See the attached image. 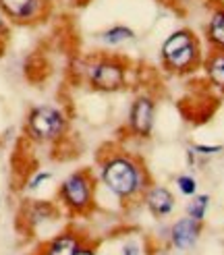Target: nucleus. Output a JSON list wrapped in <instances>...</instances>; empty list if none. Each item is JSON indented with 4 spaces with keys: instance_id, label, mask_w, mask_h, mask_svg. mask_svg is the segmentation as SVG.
<instances>
[{
    "instance_id": "obj_1",
    "label": "nucleus",
    "mask_w": 224,
    "mask_h": 255,
    "mask_svg": "<svg viewBox=\"0 0 224 255\" xmlns=\"http://www.w3.org/2000/svg\"><path fill=\"white\" fill-rule=\"evenodd\" d=\"M102 183L120 199H133L147 187L145 168L131 156H112L102 164Z\"/></svg>"
},
{
    "instance_id": "obj_2",
    "label": "nucleus",
    "mask_w": 224,
    "mask_h": 255,
    "mask_svg": "<svg viewBox=\"0 0 224 255\" xmlns=\"http://www.w3.org/2000/svg\"><path fill=\"white\" fill-rule=\"evenodd\" d=\"M162 65L174 73H187L199 62V44L189 29H179L166 37L160 50Z\"/></svg>"
},
{
    "instance_id": "obj_3",
    "label": "nucleus",
    "mask_w": 224,
    "mask_h": 255,
    "mask_svg": "<svg viewBox=\"0 0 224 255\" xmlns=\"http://www.w3.org/2000/svg\"><path fill=\"white\" fill-rule=\"evenodd\" d=\"M65 114L54 106H37L29 112L27 129L31 137L40 139V141H54L65 133Z\"/></svg>"
},
{
    "instance_id": "obj_4",
    "label": "nucleus",
    "mask_w": 224,
    "mask_h": 255,
    "mask_svg": "<svg viewBox=\"0 0 224 255\" xmlns=\"http://www.w3.org/2000/svg\"><path fill=\"white\" fill-rule=\"evenodd\" d=\"M60 199L73 212H85L94 203V183L90 172L79 170L67 176L60 185Z\"/></svg>"
},
{
    "instance_id": "obj_5",
    "label": "nucleus",
    "mask_w": 224,
    "mask_h": 255,
    "mask_svg": "<svg viewBox=\"0 0 224 255\" xmlns=\"http://www.w3.org/2000/svg\"><path fill=\"white\" fill-rule=\"evenodd\" d=\"M127 67L116 58H102L90 67V83L100 92H116L124 85Z\"/></svg>"
},
{
    "instance_id": "obj_6",
    "label": "nucleus",
    "mask_w": 224,
    "mask_h": 255,
    "mask_svg": "<svg viewBox=\"0 0 224 255\" xmlns=\"http://www.w3.org/2000/svg\"><path fill=\"white\" fill-rule=\"evenodd\" d=\"M48 0H0L2 15L15 23H31L44 17Z\"/></svg>"
},
{
    "instance_id": "obj_7",
    "label": "nucleus",
    "mask_w": 224,
    "mask_h": 255,
    "mask_svg": "<svg viewBox=\"0 0 224 255\" xmlns=\"http://www.w3.org/2000/svg\"><path fill=\"white\" fill-rule=\"evenodd\" d=\"M129 127L137 137H147L152 133L154 127V100L149 96H139L133 106H131V114H129Z\"/></svg>"
},
{
    "instance_id": "obj_8",
    "label": "nucleus",
    "mask_w": 224,
    "mask_h": 255,
    "mask_svg": "<svg viewBox=\"0 0 224 255\" xmlns=\"http://www.w3.org/2000/svg\"><path fill=\"white\" fill-rule=\"evenodd\" d=\"M199 233H202V222H197L193 218H181L172 224L170 228V239L172 245L177 249H189L195 245V241L199 239Z\"/></svg>"
},
{
    "instance_id": "obj_9",
    "label": "nucleus",
    "mask_w": 224,
    "mask_h": 255,
    "mask_svg": "<svg viewBox=\"0 0 224 255\" xmlns=\"http://www.w3.org/2000/svg\"><path fill=\"white\" fill-rule=\"evenodd\" d=\"M145 206L149 208V212H152L154 216H166L174 208V197H172V193H170L166 187L156 185L152 189H147V193H145Z\"/></svg>"
},
{
    "instance_id": "obj_10",
    "label": "nucleus",
    "mask_w": 224,
    "mask_h": 255,
    "mask_svg": "<svg viewBox=\"0 0 224 255\" xmlns=\"http://www.w3.org/2000/svg\"><path fill=\"white\" fill-rule=\"evenodd\" d=\"M79 247H81V243H79L77 235L65 233V235H60V237L50 241L44 255H75L79 251Z\"/></svg>"
},
{
    "instance_id": "obj_11",
    "label": "nucleus",
    "mask_w": 224,
    "mask_h": 255,
    "mask_svg": "<svg viewBox=\"0 0 224 255\" xmlns=\"http://www.w3.org/2000/svg\"><path fill=\"white\" fill-rule=\"evenodd\" d=\"M206 33H208V42L216 50H224V8L212 12Z\"/></svg>"
},
{
    "instance_id": "obj_12",
    "label": "nucleus",
    "mask_w": 224,
    "mask_h": 255,
    "mask_svg": "<svg viewBox=\"0 0 224 255\" xmlns=\"http://www.w3.org/2000/svg\"><path fill=\"white\" fill-rule=\"evenodd\" d=\"M206 73L212 83L224 89V50H218L206 60Z\"/></svg>"
},
{
    "instance_id": "obj_13",
    "label": "nucleus",
    "mask_w": 224,
    "mask_h": 255,
    "mask_svg": "<svg viewBox=\"0 0 224 255\" xmlns=\"http://www.w3.org/2000/svg\"><path fill=\"white\" fill-rule=\"evenodd\" d=\"M135 37V31L127 25H114V27H110L106 31L100 33V40L108 46H118V44H124Z\"/></svg>"
},
{
    "instance_id": "obj_14",
    "label": "nucleus",
    "mask_w": 224,
    "mask_h": 255,
    "mask_svg": "<svg viewBox=\"0 0 224 255\" xmlns=\"http://www.w3.org/2000/svg\"><path fill=\"white\" fill-rule=\"evenodd\" d=\"M208 203H210V197L208 195H195L193 201L187 206V212H189V218L202 222L206 218V210H208Z\"/></svg>"
},
{
    "instance_id": "obj_15",
    "label": "nucleus",
    "mask_w": 224,
    "mask_h": 255,
    "mask_svg": "<svg viewBox=\"0 0 224 255\" xmlns=\"http://www.w3.org/2000/svg\"><path fill=\"white\" fill-rule=\"evenodd\" d=\"M177 185H179V189H181L183 195H195V191H197L195 178H193V176H187V174H183V176L177 178Z\"/></svg>"
},
{
    "instance_id": "obj_16",
    "label": "nucleus",
    "mask_w": 224,
    "mask_h": 255,
    "mask_svg": "<svg viewBox=\"0 0 224 255\" xmlns=\"http://www.w3.org/2000/svg\"><path fill=\"white\" fill-rule=\"evenodd\" d=\"M191 151H197V154H204V156H212V154L222 151V145H195Z\"/></svg>"
},
{
    "instance_id": "obj_17",
    "label": "nucleus",
    "mask_w": 224,
    "mask_h": 255,
    "mask_svg": "<svg viewBox=\"0 0 224 255\" xmlns=\"http://www.w3.org/2000/svg\"><path fill=\"white\" fill-rule=\"evenodd\" d=\"M50 176H52L50 172H40V174H37L35 178H31V181H29V189H37V187H40L44 181H48Z\"/></svg>"
},
{
    "instance_id": "obj_18",
    "label": "nucleus",
    "mask_w": 224,
    "mask_h": 255,
    "mask_svg": "<svg viewBox=\"0 0 224 255\" xmlns=\"http://www.w3.org/2000/svg\"><path fill=\"white\" fill-rule=\"evenodd\" d=\"M122 255H141L139 245H137V243H127V245H124V249H122Z\"/></svg>"
},
{
    "instance_id": "obj_19",
    "label": "nucleus",
    "mask_w": 224,
    "mask_h": 255,
    "mask_svg": "<svg viewBox=\"0 0 224 255\" xmlns=\"http://www.w3.org/2000/svg\"><path fill=\"white\" fill-rule=\"evenodd\" d=\"M75 255H96V253H94L90 247H79V251L75 253Z\"/></svg>"
},
{
    "instance_id": "obj_20",
    "label": "nucleus",
    "mask_w": 224,
    "mask_h": 255,
    "mask_svg": "<svg viewBox=\"0 0 224 255\" xmlns=\"http://www.w3.org/2000/svg\"><path fill=\"white\" fill-rule=\"evenodd\" d=\"M6 29V23H4V15L0 12V31H4Z\"/></svg>"
},
{
    "instance_id": "obj_21",
    "label": "nucleus",
    "mask_w": 224,
    "mask_h": 255,
    "mask_svg": "<svg viewBox=\"0 0 224 255\" xmlns=\"http://www.w3.org/2000/svg\"><path fill=\"white\" fill-rule=\"evenodd\" d=\"M160 255H168V253H160Z\"/></svg>"
}]
</instances>
